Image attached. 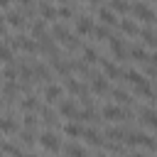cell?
<instances>
[{
	"mask_svg": "<svg viewBox=\"0 0 157 157\" xmlns=\"http://www.w3.org/2000/svg\"><path fill=\"white\" fill-rule=\"evenodd\" d=\"M20 108H22L25 113H34V110H39V98H37L34 93H27V96L22 98Z\"/></svg>",
	"mask_w": 157,
	"mask_h": 157,
	"instance_id": "obj_15",
	"label": "cell"
},
{
	"mask_svg": "<svg viewBox=\"0 0 157 157\" xmlns=\"http://www.w3.org/2000/svg\"><path fill=\"white\" fill-rule=\"evenodd\" d=\"M25 157H37V155H25Z\"/></svg>",
	"mask_w": 157,
	"mask_h": 157,
	"instance_id": "obj_48",
	"label": "cell"
},
{
	"mask_svg": "<svg viewBox=\"0 0 157 157\" xmlns=\"http://www.w3.org/2000/svg\"><path fill=\"white\" fill-rule=\"evenodd\" d=\"M130 12H132L137 20L147 22V25H152V22H155V12H152L145 2H135V5H130Z\"/></svg>",
	"mask_w": 157,
	"mask_h": 157,
	"instance_id": "obj_3",
	"label": "cell"
},
{
	"mask_svg": "<svg viewBox=\"0 0 157 157\" xmlns=\"http://www.w3.org/2000/svg\"><path fill=\"white\" fill-rule=\"evenodd\" d=\"M20 137H22V142H25L27 147H32V145H34V132H32V130H27V128H25V130L20 132Z\"/></svg>",
	"mask_w": 157,
	"mask_h": 157,
	"instance_id": "obj_39",
	"label": "cell"
},
{
	"mask_svg": "<svg viewBox=\"0 0 157 157\" xmlns=\"http://www.w3.org/2000/svg\"><path fill=\"white\" fill-rule=\"evenodd\" d=\"M2 155H5V152H2V147H0V157H2Z\"/></svg>",
	"mask_w": 157,
	"mask_h": 157,
	"instance_id": "obj_47",
	"label": "cell"
},
{
	"mask_svg": "<svg viewBox=\"0 0 157 157\" xmlns=\"http://www.w3.org/2000/svg\"><path fill=\"white\" fill-rule=\"evenodd\" d=\"M39 147H42L44 152L56 155V152L61 150V140H59V135H56L54 130H44V132H39Z\"/></svg>",
	"mask_w": 157,
	"mask_h": 157,
	"instance_id": "obj_1",
	"label": "cell"
},
{
	"mask_svg": "<svg viewBox=\"0 0 157 157\" xmlns=\"http://www.w3.org/2000/svg\"><path fill=\"white\" fill-rule=\"evenodd\" d=\"M39 118H42V123H44L47 128H52V125H54V118H56V115H54V113H52V110H49L47 105H39Z\"/></svg>",
	"mask_w": 157,
	"mask_h": 157,
	"instance_id": "obj_25",
	"label": "cell"
},
{
	"mask_svg": "<svg viewBox=\"0 0 157 157\" xmlns=\"http://www.w3.org/2000/svg\"><path fill=\"white\" fill-rule=\"evenodd\" d=\"M93 37H96V39H110V27H108V25H98V27L93 29Z\"/></svg>",
	"mask_w": 157,
	"mask_h": 157,
	"instance_id": "obj_33",
	"label": "cell"
},
{
	"mask_svg": "<svg viewBox=\"0 0 157 157\" xmlns=\"http://www.w3.org/2000/svg\"><path fill=\"white\" fill-rule=\"evenodd\" d=\"M145 150H157V140L155 137H150V135H142V142H140Z\"/></svg>",
	"mask_w": 157,
	"mask_h": 157,
	"instance_id": "obj_40",
	"label": "cell"
},
{
	"mask_svg": "<svg viewBox=\"0 0 157 157\" xmlns=\"http://www.w3.org/2000/svg\"><path fill=\"white\" fill-rule=\"evenodd\" d=\"M140 115H142V123L152 130H157V110L152 108H140Z\"/></svg>",
	"mask_w": 157,
	"mask_h": 157,
	"instance_id": "obj_16",
	"label": "cell"
},
{
	"mask_svg": "<svg viewBox=\"0 0 157 157\" xmlns=\"http://www.w3.org/2000/svg\"><path fill=\"white\" fill-rule=\"evenodd\" d=\"M61 93H64V88L56 86V83H47V86H44V101H47V103H56V101L61 98Z\"/></svg>",
	"mask_w": 157,
	"mask_h": 157,
	"instance_id": "obj_13",
	"label": "cell"
},
{
	"mask_svg": "<svg viewBox=\"0 0 157 157\" xmlns=\"http://www.w3.org/2000/svg\"><path fill=\"white\" fill-rule=\"evenodd\" d=\"M81 54H83V61H86V64H98V61H101L98 52H96L93 47H88V44H86V47H81Z\"/></svg>",
	"mask_w": 157,
	"mask_h": 157,
	"instance_id": "obj_22",
	"label": "cell"
},
{
	"mask_svg": "<svg viewBox=\"0 0 157 157\" xmlns=\"http://www.w3.org/2000/svg\"><path fill=\"white\" fill-rule=\"evenodd\" d=\"M0 61L2 64H10L12 61V47L10 44H0Z\"/></svg>",
	"mask_w": 157,
	"mask_h": 157,
	"instance_id": "obj_35",
	"label": "cell"
},
{
	"mask_svg": "<svg viewBox=\"0 0 157 157\" xmlns=\"http://www.w3.org/2000/svg\"><path fill=\"white\" fill-rule=\"evenodd\" d=\"M0 78H2V74H0Z\"/></svg>",
	"mask_w": 157,
	"mask_h": 157,
	"instance_id": "obj_51",
	"label": "cell"
},
{
	"mask_svg": "<svg viewBox=\"0 0 157 157\" xmlns=\"http://www.w3.org/2000/svg\"><path fill=\"white\" fill-rule=\"evenodd\" d=\"M61 130H64V135H69V137H81V135H83V125H81L78 120H71V123H66Z\"/></svg>",
	"mask_w": 157,
	"mask_h": 157,
	"instance_id": "obj_17",
	"label": "cell"
},
{
	"mask_svg": "<svg viewBox=\"0 0 157 157\" xmlns=\"http://www.w3.org/2000/svg\"><path fill=\"white\" fill-rule=\"evenodd\" d=\"M17 2H20L22 7H27V5H32V0H17Z\"/></svg>",
	"mask_w": 157,
	"mask_h": 157,
	"instance_id": "obj_44",
	"label": "cell"
},
{
	"mask_svg": "<svg viewBox=\"0 0 157 157\" xmlns=\"http://www.w3.org/2000/svg\"><path fill=\"white\" fill-rule=\"evenodd\" d=\"M81 137H86V142H88V145H103V142H105L103 132H101V130H96V128H83V135H81Z\"/></svg>",
	"mask_w": 157,
	"mask_h": 157,
	"instance_id": "obj_14",
	"label": "cell"
},
{
	"mask_svg": "<svg viewBox=\"0 0 157 157\" xmlns=\"http://www.w3.org/2000/svg\"><path fill=\"white\" fill-rule=\"evenodd\" d=\"M101 118H105V120H125V118H130V110L120 108L118 103H105L101 108Z\"/></svg>",
	"mask_w": 157,
	"mask_h": 157,
	"instance_id": "obj_2",
	"label": "cell"
},
{
	"mask_svg": "<svg viewBox=\"0 0 157 157\" xmlns=\"http://www.w3.org/2000/svg\"><path fill=\"white\" fill-rule=\"evenodd\" d=\"M64 155H66V157H88L86 147H81V145H76V142H69V145L64 147Z\"/></svg>",
	"mask_w": 157,
	"mask_h": 157,
	"instance_id": "obj_19",
	"label": "cell"
},
{
	"mask_svg": "<svg viewBox=\"0 0 157 157\" xmlns=\"http://www.w3.org/2000/svg\"><path fill=\"white\" fill-rule=\"evenodd\" d=\"M0 147H2V152H5V155H12V157H25V155H22V150H20L17 145H12V142H2Z\"/></svg>",
	"mask_w": 157,
	"mask_h": 157,
	"instance_id": "obj_32",
	"label": "cell"
},
{
	"mask_svg": "<svg viewBox=\"0 0 157 157\" xmlns=\"http://www.w3.org/2000/svg\"><path fill=\"white\" fill-rule=\"evenodd\" d=\"M110 96H113V103H118V105H128V103H132L130 93H128V91H123V88H115Z\"/></svg>",
	"mask_w": 157,
	"mask_h": 157,
	"instance_id": "obj_23",
	"label": "cell"
},
{
	"mask_svg": "<svg viewBox=\"0 0 157 157\" xmlns=\"http://www.w3.org/2000/svg\"><path fill=\"white\" fill-rule=\"evenodd\" d=\"M125 157H147V155H145V152H128Z\"/></svg>",
	"mask_w": 157,
	"mask_h": 157,
	"instance_id": "obj_43",
	"label": "cell"
},
{
	"mask_svg": "<svg viewBox=\"0 0 157 157\" xmlns=\"http://www.w3.org/2000/svg\"><path fill=\"white\" fill-rule=\"evenodd\" d=\"M56 10H59V17H61V20H69V17L74 15V10H71L69 5H61V7H56Z\"/></svg>",
	"mask_w": 157,
	"mask_h": 157,
	"instance_id": "obj_41",
	"label": "cell"
},
{
	"mask_svg": "<svg viewBox=\"0 0 157 157\" xmlns=\"http://www.w3.org/2000/svg\"><path fill=\"white\" fill-rule=\"evenodd\" d=\"M135 93H137V96H142V98H150V96H152V86L147 83V78H145V81H140V83L135 86Z\"/></svg>",
	"mask_w": 157,
	"mask_h": 157,
	"instance_id": "obj_30",
	"label": "cell"
},
{
	"mask_svg": "<svg viewBox=\"0 0 157 157\" xmlns=\"http://www.w3.org/2000/svg\"><path fill=\"white\" fill-rule=\"evenodd\" d=\"M10 5V0H0V7H7Z\"/></svg>",
	"mask_w": 157,
	"mask_h": 157,
	"instance_id": "obj_45",
	"label": "cell"
},
{
	"mask_svg": "<svg viewBox=\"0 0 157 157\" xmlns=\"http://www.w3.org/2000/svg\"><path fill=\"white\" fill-rule=\"evenodd\" d=\"M140 37L145 39V44H147V47H155V49H157V34H155V32H152L150 27L140 29Z\"/></svg>",
	"mask_w": 157,
	"mask_h": 157,
	"instance_id": "obj_26",
	"label": "cell"
},
{
	"mask_svg": "<svg viewBox=\"0 0 157 157\" xmlns=\"http://www.w3.org/2000/svg\"><path fill=\"white\" fill-rule=\"evenodd\" d=\"M108 47H110V54L118 59V61H125L130 54H128V49H125V42L120 39V37H110L108 39Z\"/></svg>",
	"mask_w": 157,
	"mask_h": 157,
	"instance_id": "obj_4",
	"label": "cell"
},
{
	"mask_svg": "<svg viewBox=\"0 0 157 157\" xmlns=\"http://www.w3.org/2000/svg\"><path fill=\"white\" fill-rule=\"evenodd\" d=\"M59 2H64V0H59Z\"/></svg>",
	"mask_w": 157,
	"mask_h": 157,
	"instance_id": "obj_50",
	"label": "cell"
},
{
	"mask_svg": "<svg viewBox=\"0 0 157 157\" xmlns=\"http://www.w3.org/2000/svg\"><path fill=\"white\" fill-rule=\"evenodd\" d=\"M98 64H101V71H103V76H105V78H118V76H123V74H125V71H123L115 61H110V59H101Z\"/></svg>",
	"mask_w": 157,
	"mask_h": 157,
	"instance_id": "obj_5",
	"label": "cell"
},
{
	"mask_svg": "<svg viewBox=\"0 0 157 157\" xmlns=\"http://www.w3.org/2000/svg\"><path fill=\"white\" fill-rule=\"evenodd\" d=\"M98 20L103 22V25H108V27H115L120 20H118V15L110 10V7H98Z\"/></svg>",
	"mask_w": 157,
	"mask_h": 157,
	"instance_id": "obj_11",
	"label": "cell"
},
{
	"mask_svg": "<svg viewBox=\"0 0 157 157\" xmlns=\"http://www.w3.org/2000/svg\"><path fill=\"white\" fill-rule=\"evenodd\" d=\"M52 37H54L56 42H64V39L69 37V29H66L64 25H54V27H52Z\"/></svg>",
	"mask_w": 157,
	"mask_h": 157,
	"instance_id": "obj_29",
	"label": "cell"
},
{
	"mask_svg": "<svg viewBox=\"0 0 157 157\" xmlns=\"http://www.w3.org/2000/svg\"><path fill=\"white\" fill-rule=\"evenodd\" d=\"M76 113H78V105H76V101H74V98H64V101L59 103V115H61V118L74 120V118H76Z\"/></svg>",
	"mask_w": 157,
	"mask_h": 157,
	"instance_id": "obj_6",
	"label": "cell"
},
{
	"mask_svg": "<svg viewBox=\"0 0 157 157\" xmlns=\"http://www.w3.org/2000/svg\"><path fill=\"white\" fill-rule=\"evenodd\" d=\"M142 135H145V132H140V130H130V132H125L123 142H125L128 147H135V145H140V142H142Z\"/></svg>",
	"mask_w": 157,
	"mask_h": 157,
	"instance_id": "obj_24",
	"label": "cell"
},
{
	"mask_svg": "<svg viewBox=\"0 0 157 157\" xmlns=\"http://www.w3.org/2000/svg\"><path fill=\"white\" fill-rule=\"evenodd\" d=\"M123 78H128V83H132V86H137L140 81H145V76H142L140 71H135V69H128V71L123 74Z\"/></svg>",
	"mask_w": 157,
	"mask_h": 157,
	"instance_id": "obj_28",
	"label": "cell"
},
{
	"mask_svg": "<svg viewBox=\"0 0 157 157\" xmlns=\"http://www.w3.org/2000/svg\"><path fill=\"white\" fill-rule=\"evenodd\" d=\"M69 66H71L74 71H78V74H83V76L88 74V64H86V61H69Z\"/></svg>",
	"mask_w": 157,
	"mask_h": 157,
	"instance_id": "obj_38",
	"label": "cell"
},
{
	"mask_svg": "<svg viewBox=\"0 0 157 157\" xmlns=\"http://www.w3.org/2000/svg\"><path fill=\"white\" fill-rule=\"evenodd\" d=\"M22 125H25L27 130H34V128H37V115H34V113H25V120H22Z\"/></svg>",
	"mask_w": 157,
	"mask_h": 157,
	"instance_id": "obj_37",
	"label": "cell"
},
{
	"mask_svg": "<svg viewBox=\"0 0 157 157\" xmlns=\"http://www.w3.org/2000/svg\"><path fill=\"white\" fill-rule=\"evenodd\" d=\"M5 20H7V25H10V27H17V29H22V27H25V12H22V10H7Z\"/></svg>",
	"mask_w": 157,
	"mask_h": 157,
	"instance_id": "obj_12",
	"label": "cell"
},
{
	"mask_svg": "<svg viewBox=\"0 0 157 157\" xmlns=\"http://www.w3.org/2000/svg\"><path fill=\"white\" fill-rule=\"evenodd\" d=\"M7 32V25H5V17H0V34Z\"/></svg>",
	"mask_w": 157,
	"mask_h": 157,
	"instance_id": "obj_42",
	"label": "cell"
},
{
	"mask_svg": "<svg viewBox=\"0 0 157 157\" xmlns=\"http://www.w3.org/2000/svg\"><path fill=\"white\" fill-rule=\"evenodd\" d=\"M15 76H17V66L10 61V64L5 66V71H2V78H5V81H15Z\"/></svg>",
	"mask_w": 157,
	"mask_h": 157,
	"instance_id": "obj_36",
	"label": "cell"
},
{
	"mask_svg": "<svg viewBox=\"0 0 157 157\" xmlns=\"http://www.w3.org/2000/svg\"><path fill=\"white\" fill-rule=\"evenodd\" d=\"M91 93H108V78L103 74L91 76Z\"/></svg>",
	"mask_w": 157,
	"mask_h": 157,
	"instance_id": "obj_10",
	"label": "cell"
},
{
	"mask_svg": "<svg viewBox=\"0 0 157 157\" xmlns=\"http://www.w3.org/2000/svg\"><path fill=\"white\" fill-rule=\"evenodd\" d=\"M103 137L110 140V142H123L125 130H123V128H105V130H103Z\"/></svg>",
	"mask_w": 157,
	"mask_h": 157,
	"instance_id": "obj_18",
	"label": "cell"
},
{
	"mask_svg": "<svg viewBox=\"0 0 157 157\" xmlns=\"http://www.w3.org/2000/svg\"><path fill=\"white\" fill-rule=\"evenodd\" d=\"M88 2H96V0H88Z\"/></svg>",
	"mask_w": 157,
	"mask_h": 157,
	"instance_id": "obj_49",
	"label": "cell"
},
{
	"mask_svg": "<svg viewBox=\"0 0 157 157\" xmlns=\"http://www.w3.org/2000/svg\"><path fill=\"white\" fill-rule=\"evenodd\" d=\"M93 29H96V25H93V17H88V15H81V17L76 20V34H93Z\"/></svg>",
	"mask_w": 157,
	"mask_h": 157,
	"instance_id": "obj_7",
	"label": "cell"
},
{
	"mask_svg": "<svg viewBox=\"0 0 157 157\" xmlns=\"http://www.w3.org/2000/svg\"><path fill=\"white\" fill-rule=\"evenodd\" d=\"M113 12H120V15H125V12H130V5L125 2V0H110V5H108Z\"/></svg>",
	"mask_w": 157,
	"mask_h": 157,
	"instance_id": "obj_31",
	"label": "cell"
},
{
	"mask_svg": "<svg viewBox=\"0 0 157 157\" xmlns=\"http://www.w3.org/2000/svg\"><path fill=\"white\" fill-rule=\"evenodd\" d=\"M128 54H130V59H132V61H137V64H145V61L150 59V54H147V49H145V47H132Z\"/></svg>",
	"mask_w": 157,
	"mask_h": 157,
	"instance_id": "obj_21",
	"label": "cell"
},
{
	"mask_svg": "<svg viewBox=\"0 0 157 157\" xmlns=\"http://www.w3.org/2000/svg\"><path fill=\"white\" fill-rule=\"evenodd\" d=\"M42 34H47V25H44V20L39 17V20H34V22H32V37H34V39H39Z\"/></svg>",
	"mask_w": 157,
	"mask_h": 157,
	"instance_id": "obj_27",
	"label": "cell"
},
{
	"mask_svg": "<svg viewBox=\"0 0 157 157\" xmlns=\"http://www.w3.org/2000/svg\"><path fill=\"white\" fill-rule=\"evenodd\" d=\"M0 132H2V135H15V132H20L17 120H15L12 115H2V118H0Z\"/></svg>",
	"mask_w": 157,
	"mask_h": 157,
	"instance_id": "obj_8",
	"label": "cell"
},
{
	"mask_svg": "<svg viewBox=\"0 0 157 157\" xmlns=\"http://www.w3.org/2000/svg\"><path fill=\"white\" fill-rule=\"evenodd\" d=\"M96 157H108V155H103V152H101V155H96Z\"/></svg>",
	"mask_w": 157,
	"mask_h": 157,
	"instance_id": "obj_46",
	"label": "cell"
},
{
	"mask_svg": "<svg viewBox=\"0 0 157 157\" xmlns=\"http://www.w3.org/2000/svg\"><path fill=\"white\" fill-rule=\"evenodd\" d=\"M34 78H42V81H49V69L44 64H34Z\"/></svg>",
	"mask_w": 157,
	"mask_h": 157,
	"instance_id": "obj_34",
	"label": "cell"
},
{
	"mask_svg": "<svg viewBox=\"0 0 157 157\" xmlns=\"http://www.w3.org/2000/svg\"><path fill=\"white\" fill-rule=\"evenodd\" d=\"M39 17H42V20H56V17H59V10L52 7L49 2H42V5H39Z\"/></svg>",
	"mask_w": 157,
	"mask_h": 157,
	"instance_id": "obj_20",
	"label": "cell"
},
{
	"mask_svg": "<svg viewBox=\"0 0 157 157\" xmlns=\"http://www.w3.org/2000/svg\"><path fill=\"white\" fill-rule=\"evenodd\" d=\"M118 27H120V32H123V34H128V37H140V27H137V22H135V20L123 17V20L118 22Z\"/></svg>",
	"mask_w": 157,
	"mask_h": 157,
	"instance_id": "obj_9",
	"label": "cell"
}]
</instances>
